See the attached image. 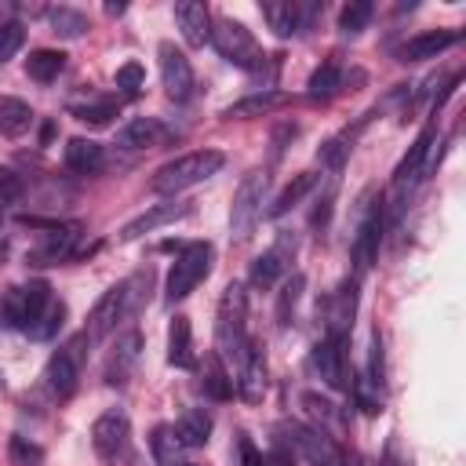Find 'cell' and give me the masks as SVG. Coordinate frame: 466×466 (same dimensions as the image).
<instances>
[{
	"label": "cell",
	"instance_id": "6da1fadb",
	"mask_svg": "<svg viewBox=\"0 0 466 466\" xmlns=\"http://www.w3.org/2000/svg\"><path fill=\"white\" fill-rule=\"evenodd\" d=\"M245 350H248V292L245 285L229 281L215 314V354L238 364Z\"/></svg>",
	"mask_w": 466,
	"mask_h": 466
},
{
	"label": "cell",
	"instance_id": "7a4b0ae2",
	"mask_svg": "<svg viewBox=\"0 0 466 466\" xmlns=\"http://www.w3.org/2000/svg\"><path fill=\"white\" fill-rule=\"evenodd\" d=\"M226 157L218 150H197V153H186V157H175L168 160L164 168H157L153 175V189L157 193H182L204 179H211L215 171H222Z\"/></svg>",
	"mask_w": 466,
	"mask_h": 466
},
{
	"label": "cell",
	"instance_id": "3957f363",
	"mask_svg": "<svg viewBox=\"0 0 466 466\" xmlns=\"http://www.w3.org/2000/svg\"><path fill=\"white\" fill-rule=\"evenodd\" d=\"M211 44H215V52H218L229 66L248 70V73H256V70L267 63V55H263V48L256 44L252 30H248L245 23H238V19H215V23H211Z\"/></svg>",
	"mask_w": 466,
	"mask_h": 466
},
{
	"label": "cell",
	"instance_id": "277c9868",
	"mask_svg": "<svg viewBox=\"0 0 466 466\" xmlns=\"http://www.w3.org/2000/svg\"><path fill=\"white\" fill-rule=\"evenodd\" d=\"M267 186H270V175L267 171H248L233 193V208H229V238L233 241H248L252 229L263 215V200H267Z\"/></svg>",
	"mask_w": 466,
	"mask_h": 466
},
{
	"label": "cell",
	"instance_id": "5b68a950",
	"mask_svg": "<svg viewBox=\"0 0 466 466\" xmlns=\"http://www.w3.org/2000/svg\"><path fill=\"white\" fill-rule=\"evenodd\" d=\"M48 303H52L48 281H30L23 288H12L5 299H0V317H5V325H12V328L34 332L41 325Z\"/></svg>",
	"mask_w": 466,
	"mask_h": 466
},
{
	"label": "cell",
	"instance_id": "8992f818",
	"mask_svg": "<svg viewBox=\"0 0 466 466\" xmlns=\"http://www.w3.org/2000/svg\"><path fill=\"white\" fill-rule=\"evenodd\" d=\"M211 263H215V248L208 241H197V245H186L182 256L175 259L171 274H168V303H179L186 299L208 274H211Z\"/></svg>",
	"mask_w": 466,
	"mask_h": 466
},
{
	"label": "cell",
	"instance_id": "52a82bcc",
	"mask_svg": "<svg viewBox=\"0 0 466 466\" xmlns=\"http://www.w3.org/2000/svg\"><path fill=\"white\" fill-rule=\"evenodd\" d=\"M135 299H139V292H135V277H131V281L113 285V288L95 303V310H92V317H88V328H84V339H88V343L106 339V335L117 328V321H124V317L135 310Z\"/></svg>",
	"mask_w": 466,
	"mask_h": 466
},
{
	"label": "cell",
	"instance_id": "ba28073f",
	"mask_svg": "<svg viewBox=\"0 0 466 466\" xmlns=\"http://www.w3.org/2000/svg\"><path fill=\"white\" fill-rule=\"evenodd\" d=\"M128 437H131V422H128V415H124L121 408L102 412V415L95 419V426H92L95 455H99L102 462H110V466L124 459V451H128Z\"/></svg>",
	"mask_w": 466,
	"mask_h": 466
},
{
	"label": "cell",
	"instance_id": "9c48e42d",
	"mask_svg": "<svg viewBox=\"0 0 466 466\" xmlns=\"http://www.w3.org/2000/svg\"><path fill=\"white\" fill-rule=\"evenodd\" d=\"M88 339L84 335H77L73 343H66V346H59L55 354H52V361H48V368H44V379H48V390L55 393V397H73V390H77V383H81V357H84V346Z\"/></svg>",
	"mask_w": 466,
	"mask_h": 466
},
{
	"label": "cell",
	"instance_id": "30bf717a",
	"mask_svg": "<svg viewBox=\"0 0 466 466\" xmlns=\"http://www.w3.org/2000/svg\"><path fill=\"white\" fill-rule=\"evenodd\" d=\"M314 368L332 390H350V361H346V339L325 335L314 346Z\"/></svg>",
	"mask_w": 466,
	"mask_h": 466
},
{
	"label": "cell",
	"instance_id": "8fae6325",
	"mask_svg": "<svg viewBox=\"0 0 466 466\" xmlns=\"http://www.w3.org/2000/svg\"><path fill=\"white\" fill-rule=\"evenodd\" d=\"M281 430H288V433H292V444L310 459V466H343V451L335 448V437L321 433L317 426L285 422Z\"/></svg>",
	"mask_w": 466,
	"mask_h": 466
},
{
	"label": "cell",
	"instance_id": "7c38bea8",
	"mask_svg": "<svg viewBox=\"0 0 466 466\" xmlns=\"http://www.w3.org/2000/svg\"><path fill=\"white\" fill-rule=\"evenodd\" d=\"M157 55H160V81H164L168 99L186 102V99L193 95V66H189V59H186L171 41H164V44L157 48Z\"/></svg>",
	"mask_w": 466,
	"mask_h": 466
},
{
	"label": "cell",
	"instance_id": "4fadbf2b",
	"mask_svg": "<svg viewBox=\"0 0 466 466\" xmlns=\"http://www.w3.org/2000/svg\"><path fill=\"white\" fill-rule=\"evenodd\" d=\"M77 241H81V222L48 226V233H44V245H41V248H34L30 263H34V267H52V263H63V259H70V256H73Z\"/></svg>",
	"mask_w": 466,
	"mask_h": 466
},
{
	"label": "cell",
	"instance_id": "5bb4252c",
	"mask_svg": "<svg viewBox=\"0 0 466 466\" xmlns=\"http://www.w3.org/2000/svg\"><path fill=\"white\" fill-rule=\"evenodd\" d=\"M433 139H437V124H426V128L419 131V139L412 142V150L401 157V164H397V171H393V189H397V193H404V189H412V186L419 182V175H422V168H426V157H430Z\"/></svg>",
	"mask_w": 466,
	"mask_h": 466
},
{
	"label": "cell",
	"instance_id": "9a60e30c",
	"mask_svg": "<svg viewBox=\"0 0 466 466\" xmlns=\"http://www.w3.org/2000/svg\"><path fill=\"white\" fill-rule=\"evenodd\" d=\"M182 215H189V200H164V204H153L150 211H142L139 218H131V222L121 229V241H139L142 233H153V229H160V226H168V222H175V218H182Z\"/></svg>",
	"mask_w": 466,
	"mask_h": 466
},
{
	"label": "cell",
	"instance_id": "2e32d148",
	"mask_svg": "<svg viewBox=\"0 0 466 466\" xmlns=\"http://www.w3.org/2000/svg\"><path fill=\"white\" fill-rule=\"evenodd\" d=\"M379 241H383V208H372L357 229V238H354V267L357 274H368L375 256H379Z\"/></svg>",
	"mask_w": 466,
	"mask_h": 466
},
{
	"label": "cell",
	"instance_id": "e0dca14e",
	"mask_svg": "<svg viewBox=\"0 0 466 466\" xmlns=\"http://www.w3.org/2000/svg\"><path fill=\"white\" fill-rule=\"evenodd\" d=\"M175 23L189 48H204L211 41V15L200 0H182V5H175Z\"/></svg>",
	"mask_w": 466,
	"mask_h": 466
},
{
	"label": "cell",
	"instance_id": "ac0fdd59",
	"mask_svg": "<svg viewBox=\"0 0 466 466\" xmlns=\"http://www.w3.org/2000/svg\"><path fill=\"white\" fill-rule=\"evenodd\" d=\"M354 317H357V281L346 277L335 288V296L328 299V335L346 339L350 328H354Z\"/></svg>",
	"mask_w": 466,
	"mask_h": 466
},
{
	"label": "cell",
	"instance_id": "d6986e66",
	"mask_svg": "<svg viewBox=\"0 0 466 466\" xmlns=\"http://www.w3.org/2000/svg\"><path fill=\"white\" fill-rule=\"evenodd\" d=\"M238 368H241V379H238L241 397H245L248 404H259L263 393H267V357H263V350H259L256 343H248V350H245V357L238 361Z\"/></svg>",
	"mask_w": 466,
	"mask_h": 466
},
{
	"label": "cell",
	"instance_id": "ffe728a7",
	"mask_svg": "<svg viewBox=\"0 0 466 466\" xmlns=\"http://www.w3.org/2000/svg\"><path fill=\"white\" fill-rule=\"evenodd\" d=\"M263 19L270 23V30H274L281 41H288V37H296V34L306 26L310 8L296 5V0H270V5H263Z\"/></svg>",
	"mask_w": 466,
	"mask_h": 466
},
{
	"label": "cell",
	"instance_id": "44dd1931",
	"mask_svg": "<svg viewBox=\"0 0 466 466\" xmlns=\"http://www.w3.org/2000/svg\"><path fill=\"white\" fill-rule=\"evenodd\" d=\"M292 256H296V241L281 238L270 252H263V256L252 263V285H256V288H270V285L285 274V267L292 263Z\"/></svg>",
	"mask_w": 466,
	"mask_h": 466
},
{
	"label": "cell",
	"instance_id": "7402d4cb",
	"mask_svg": "<svg viewBox=\"0 0 466 466\" xmlns=\"http://www.w3.org/2000/svg\"><path fill=\"white\" fill-rule=\"evenodd\" d=\"M139 350H142V335L139 332H124L117 339V346H113V354L106 361V383L110 386H124L128 383V375H131V368L139 361Z\"/></svg>",
	"mask_w": 466,
	"mask_h": 466
},
{
	"label": "cell",
	"instance_id": "603a6c76",
	"mask_svg": "<svg viewBox=\"0 0 466 466\" xmlns=\"http://www.w3.org/2000/svg\"><path fill=\"white\" fill-rule=\"evenodd\" d=\"M451 44H459V34H455V30H426V34L412 37V41L401 48V59H404V63L437 59V55H441V52H448Z\"/></svg>",
	"mask_w": 466,
	"mask_h": 466
},
{
	"label": "cell",
	"instance_id": "cb8c5ba5",
	"mask_svg": "<svg viewBox=\"0 0 466 466\" xmlns=\"http://www.w3.org/2000/svg\"><path fill=\"white\" fill-rule=\"evenodd\" d=\"M160 139H164V128H160L153 117H131V121L117 131V142H121L124 150H153Z\"/></svg>",
	"mask_w": 466,
	"mask_h": 466
},
{
	"label": "cell",
	"instance_id": "d4e9b609",
	"mask_svg": "<svg viewBox=\"0 0 466 466\" xmlns=\"http://www.w3.org/2000/svg\"><path fill=\"white\" fill-rule=\"evenodd\" d=\"M168 364H175V368H193L197 364L189 317H175L171 328H168Z\"/></svg>",
	"mask_w": 466,
	"mask_h": 466
},
{
	"label": "cell",
	"instance_id": "484cf974",
	"mask_svg": "<svg viewBox=\"0 0 466 466\" xmlns=\"http://www.w3.org/2000/svg\"><path fill=\"white\" fill-rule=\"evenodd\" d=\"M102 160H106V153H102L99 142H92V139H70V142H66V168H70V171L92 175V171L102 168Z\"/></svg>",
	"mask_w": 466,
	"mask_h": 466
},
{
	"label": "cell",
	"instance_id": "4316f807",
	"mask_svg": "<svg viewBox=\"0 0 466 466\" xmlns=\"http://www.w3.org/2000/svg\"><path fill=\"white\" fill-rule=\"evenodd\" d=\"M175 437L182 441V448H204L211 437V415L204 408L182 412V419L175 422Z\"/></svg>",
	"mask_w": 466,
	"mask_h": 466
},
{
	"label": "cell",
	"instance_id": "83f0119b",
	"mask_svg": "<svg viewBox=\"0 0 466 466\" xmlns=\"http://www.w3.org/2000/svg\"><path fill=\"white\" fill-rule=\"evenodd\" d=\"M277 106H285V95H281V92H256V95H248V99H241V102L226 106L222 117H229V121H248V117H267V113H274Z\"/></svg>",
	"mask_w": 466,
	"mask_h": 466
},
{
	"label": "cell",
	"instance_id": "f1b7e54d",
	"mask_svg": "<svg viewBox=\"0 0 466 466\" xmlns=\"http://www.w3.org/2000/svg\"><path fill=\"white\" fill-rule=\"evenodd\" d=\"M314 186H317V175H314V171L296 175V179H292V182H288V186L277 193V200L267 208V218H281L285 211H292V208H296V204H299V200H303V197H306Z\"/></svg>",
	"mask_w": 466,
	"mask_h": 466
},
{
	"label": "cell",
	"instance_id": "f546056e",
	"mask_svg": "<svg viewBox=\"0 0 466 466\" xmlns=\"http://www.w3.org/2000/svg\"><path fill=\"white\" fill-rule=\"evenodd\" d=\"M30 124H34V110L23 99H0V131H5L8 139L26 135Z\"/></svg>",
	"mask_w": 466,
	"mask_h": 466
},
{
	"label": "cell",
	"instance_id": "4dcf8cb0",
	"mask_svg": "<svg viewBox=\"0 0 466 466\" xmlns=\"http://www.w3.org/2000/svg\"><path fill=\"white\" fill-rule=\"evenodd\" d=\"M204 393L215 397V401H229L233 397V379H229L226 361L218 354H208L204 357Z\"/></svg>",
	"mask_w": 466,
	"mask_h": 466
},
{
	"label": "cell",
	"instance_id": "1f68e13d",
	"mask_svg": "<svg viewBox=\"0 0 466 466\" xmlns=\"http://www.w3.org/2000/svg\"><path fill=\"white\" fill-rule=\"evenodd\" d=\"M63 70H66V55L55 52V48H41V52H34V55L26 59V73H30L34 81H41V84H52Z\"/></svg>",
	"mask_w": 466,
	"mask_h": 466
},
{
	"label": "cell",
	"instance_id": "d6a6232c",
	"mask_svg": "<svg viewBox=\"0 0 466 466\" xmlns=\"http://www.w3.org/2000/svg\"><path fill=\"white\" fill-rule=\"evenodd\" d=\"M303 404H306L310 415L317 419V430H321V433H343V430H346L343 412H339L332 401H325L321 393H303Z\"/></svg>",
	"mask_w": 466,
	"mask_h": 466
},
{
	"label": "cell",
	"instance_id": "836d02e7",
	"mask_svg": "<svg viewBox=\"0 0 466 466\" xmlns=\"http://www.w3.org/2000/svg\"><path fill=\"white\" fill-rule=\"evenodd\" d=\"M157 466H182V441L175 437V426H157L150 437Z\"/></svg>",
	"mask_w": 466,
	"mask_h": 466
},
{
	"label": "cell",
	"instance_id": "e575fe53",
	"mask_svg": "<svg viewBox=\"0 0 466 466\" xmlns=\"http://www.w3.org/2000/svg\"><path fill=\"white\" fill-rule=\"evenodd\" d=\"M343 88V73H339V63H325V66H317L314 73H310V81H306V95L317 102H325V99H332L335 92Z\"/></svg>",
	"mask_w": 466,
	"mask_h": 466
},
{
	"label": "cell",
	"instance_id": "d590c367",
	"mask_svg": "<svg viewBox=\"0 0 466 466\" xmlns=\"http://www.w3.org/2000/svg\"><path fill=\"white\" fill-rule=\"evenodd\" d=\"M48 19H52V30H55L63 41H77V37L88 34V15L77 12V8H52Z\"/></svg>",
	"mask_w": 466,
	"mask_h": 466
},
{
	"label": "cell",
	"instance_id": "8d00e7d4",
	"mask_svg": "<svg viewBox=\"0 0 466 466\" xmlns=\"http://www.w3.org/2000/svg\"><path fill=\"white\" fill-rule=\"evenodd\" d=\"M303 288H306V277H303V274H292V277L285 281V288H281V296H277V325H281V328L292 325V314H296V306H299Z\"/></svg>",
	"mask_w": 466,
	"mask_h": 466
},
{
	"label": "cell",
	"instance_id": "74e56055",
	"mask_svg": "<svg viewBox=\"0 0 466 466\" xmlns=\"http://www.w3.org/2000/svg\"><path fill=\"white\" fill-rule=\"evenodd\" d=\"M372 5H368V0H350V5L339 12V30L346 34V37H357L368 23H372Z\"/></svg>",
	"mask_w": 466,
	"mask_h": 466
},
{
	"label": "cell",
	"instance_id": "f35d334b",
	"mask_svg": "<svg viewBox=\"0 0 466 466\" xmlns=\"http://www.w3.org/2000/svg\"><path fill=\"white\" fill-rule=\"evenodd\" d=\"M73 117H77L81 124H88V128H106V124L117 117V102H113V99H99V102H92V106H77Z\"/></svg>",
	"mask_w": 466,
	"mask_h": 466
},
{
	"label": "cell",
	"instance_id": "ab89813d",
	"mask_svg": "<svg viewBox=\"0 0 466 466\" xmlns=\"http://www.w3.org/2000/svg\"><path fill=\"white\" fill-rule=\"evenodd\" d=\"M63 325H66V303H63V299H59V303L52 299L48 310H44V317H41V325H37L30 335H34V339H55V335L63 332Z\"/></svg>",
	"mask_w": 466,
	"mask_h": 466
},
{
	"label": "cell",
	"instance_id": "60d3db41",
	"mask_svg": "<svg viewBox=\"0 0 466 466\" xmlns=\"http://www.w3.org/2000/svg\"><path fill=\"white\" fill-rule=\"evenodd\" d=\"M8 451H12V462H15V466H41V462H44L41 444H34L30 437H19V433L8 441Z\"/></svg>",
	"mask_w": 466,
	"mask_h": 466
},
{
	"label": "cell",
	"instance_id": "b9f144b4",
	"mask_svg": "<svg viewBox=\"0 0 466 466\" xmlns=\"http://www.w3.org/2000/svg\"><path fill=\"white\" fill-rule=\"evenodd\" d=\"M23 44H26L23 23H0V63H8Z\"/></svg>",
	"mask_w": 466,
	"mask_h": 466
},
{
	"label": "cell",
	"instance_id": "7bdbcfd3",
	"mask_svg": "<svg viewBox=\"0 0 466 466\" xmlns=\"http://www.w3.org/2000/svg\"><path fill=\"white\" fill-rule=\"evenodd\" d=\"M383 383H386V364H383V339L375 332L372 335V346H368V386L383 390Z\"/></svg>",
	"mask_w": 466,
	"mask_h": 466
},
{
	"label": "cell",
	"instance_id": "ee69618b",
	"mask_svg": "<svg viewBox=\"0 0 466 466\" xmlns=\"http://www.w3.org/2000/svg\"><path fill=\"white\" fill-rule=\"evenodd\" d=\"M19 197H23V179L15 171H8V168H0V208L15 204Z\"/></svg>",
	"mask_w": 466,
	"mask_h": 466
},
{
	"label": "cell",
	"instance_id": "f6af8a7d",
	"mask_svg": "<svg viewBox=\"0 0 466 466\" xmlns=\"http://www.w3.org/2000/svg\"><path fill=\"white\" fill-rule=\"evenodd\" d=\"M142 81H146V73H142L139 63H124V66L117 70V88H124L128 95H135V92L142 88Z\"/></svg>",
	"mask_w": 466,
	"mask_h": 466
},
{
	"label": "cell",
	"instance_id": "bcb514c9",
	"mask_svg": "<svg viewBox=\"0 0 466 466\" xmlns=\"http://www.w3.org/2000/svg\"><path fill=\"white\" fill-rule=\"evenodd\" d=\"M346 150H350V146H343V139H328V142L321 146V153H317V157H321V164H328L332 171H339V168H343V160H346Z\"/></svg>",
	"mask_w": 466,
	"mask_h": 466
},
{
	"label": "cell",
	"instance_id": "7dc6e473",
	"mask_svg": "<svg viewBox=\"0 0 466 466\" xmlns=\"http://www.w3.org/2000/svg\"><path fill=\"white\" fill-rule=\"evenodd\" d=\"M241 466H267V455L252 444V437H241Z\"/></svg>",
	"mask_w": 466,
	"mask_h": 466
},
{
	"label": "cell",
	"instance_id": "c3c4849f",
	"mask_svg": "<svg viewBox=\"0 0 466 466\" xmlns=\"http://www.w3.org/2000/svg\"><path fill=\"white\" fill-rule=\"evenodd\" d=\"M296 135H299V128H296V124H281V128L274 131V160L285 153V142H292Z\"/></svg>",
	"mask_w": 466,
	"mask_h": 466
},
{
	"label": "cell",
	"instance_id": "681fc988",
	"mask_svg": "<svg viewBox=\"0 0 466 466\" xmlns=\"http://www.w3.org/2000/svg\"><path fill=\"white\" fill-rule=\"evenodd\" d=\"M379 466H404V459H401V448H397V437H390V441H386Z\"/></svg>",
	"mask_w": 466,
	"mask_h": 466
},
{
	"label": "cell",
	"instance_id": "f907efd6",
	"mask_svg": "<svg viewBox=\"0 0 466 466\" xmlns=\"http://www.w3.org/2000/svg\"><path fill=\"white\" fill-rule=\"evenodd\" d=\"M267 466H296V455H292L285 444H277V448L267 455Z\"/></svg>",
	"mask_w": 466,
	"mask_h": 466
},
{
	"label": "cell",
	"instance_id": "816d5d0a",
	"mask_svg": "<svg viewBox=\"0 0 466 466\" xmlns=\"http://www.w3.org/2000/svg\"><path fill=\"white\" fill-rule=\"evenodd\" d=\"M128 12V5H121V0H110V5H106V15L110 19H117V15H124Z\"/></svg>",
	"mask_w": 466,
	"mask_h": 466
},
{
	"label": "cell",
	"instance_id": "f5cc1de1",
	"mask_svg": "<svg viewBox=\"0 0 466 466\" xmlns=\"http://www.w3.org/2000/svg\"><path fill=\"white\" fill-rule=\"evenodd\" d=\"M5 252H8V245H5V241H0V259H5Z\"/></svg>",
	"mask_w": 466,
	"mask_h": 466
},
{
	"label": "cell",
	"instance_id": "db71d44e",
	"mask_svg": "<svg viewBox=\"0 0 466 466\" xmlns=\"http://www.w3.org/2000/svg\"><path fill=\"white\" fill-rule=\"evenodd\" d=\"M182 466H197V462H182Z\"/></svg>",
	"mask_w": 466,
	"mask_h": 466
},
{
	"label": "cell",
	"instance_id": "11a10c76",
	"mask_svg": "<svg viewBox=\"0 0 466 466\" xmlns=\"http://www.w3.org/2000/svg\"><path fill=\"white\" fill-rule=\"evenodd\" d=\"M0 222H5V211H0Z\"/></svg>",
	"mask_w": 466,
	"mask_h": 466
},
{
	"label": "cell",
	"instance_id": "9f6ffc18",
	"mask_svg": "<svg viewBox=\"0 0 466 466\" xmlns=\"http://www.w3.org/2000/svg\"><path fill=\"white\" fill-rule=\"evenodd\" d=\"M0 321H5V317H0Z\"/></svg>",
	"mask_w": 466,
	"mask_h": 466
}]
</instances>
